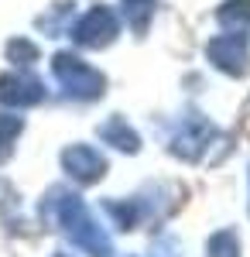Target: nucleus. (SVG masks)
Returning <instances> with one entry per match:
<instances>
[{
    "mask_svg": "<svg viewBox=\"0 0 250 257\" xmlns=\"http://www.w3.org/2000/svg\"><path fill=\"white\" fill-rule=\"evenodd\" d=\"M216 18H219V24H226V28H247L250 0H230V4H223Z\"/></svg>",
    "mask_w": 250,
    "mask_h": 257,
    "instance_id": "10",
    "label": "nucleus"
},
{
    "mask_svg": "<svg viewBox=\"0 0 250 257\" xmlns=\"http://www.w3.org/2000/svg\"><path fill=\"white\" fill-rule=\"evenodd\" d=\"M127 14H131V24L137 31H144L154 14V0H127Z\"/></svg>",
    "mask_w": 250,
    "mask_h": 257,
    "instance_id": "11",
    "label": "nucleus"
},
{
    "mask_svg": "<svg viewBox=\"0 0 250 257\" xmlns=\"http://www.w3.org/2000/svg\"><path fill=\"white\" fill-rule=\"evenodd\" d=\"M62 168L76 178L79 185H93V182H99L103 172H106V158L99 155L96 148H89V144H72V148H65V155H62Z\"/></svg>",
    "mask_w": 250,
    "mask_h": 257,
    "instance_id": "5",
    "label": "nucleus"
},
{
    "mask_svg": "<svg viewBox=\"0 0 250 257\" xmlns=\"http://www.w3.org/2000/svg\"><path fill=\"white\" fill-rule=\"evenodd\" d=\"M209 59L226 76H240L247 69V35H243V28H233L230 35L212 38L209 41Z\"/></svg>",
    "mask_w": 250,
    "mask_h": 257,
    "instance_id": "4",
    "label": "nucleus"
},
{
    "mask_svg": "<svg viewBox=\"0 0 250 257\" xmlns=\"http://www.w3.org/2000/svg\"><path fill=\"white\" fill-rule=\"evenodd\" d=\"M52 76H55V82L69 96H76V99H96L99 93L106 89L103 72H96L89 62L76 59V55H69V52H62V55L52 59Z\"/></svg>",
    "mask_w": 250,
    "mask_h": 257,
    "instance_id": "2",
    "label": "nucleus"
},
{
    "mask_svg": "<svg viewBox=\"0 0 250 257\" xmlns=\"http://www.w3.org/2000/svg\"><path fill=\"white\" fill-rule=\"evenodd\" d=\"M21 131H24V120L21 117H14V113H0V161L11 158L14 141L21 138Z\"/></svg>",
    "mask_w": 250,
    "mask_h": 257,
    "instance_id": "9",
    "label": "nucleus"
},
{
    "mask_svg": "<svg viewBox=\"0 0 250 257\" xmlns=\"http://www.w3.org/2000/svg\"><path fill=\"white\" fill-rule=\"evenodd\" d=\"M116 31H120V21H116L113 11L110 7H93L72 24V41L82 45V48H103L116 38Z\"/></svg>",
    "mask_w": 250,
    "mask_h": 257,
    "instance_id": "3",
    "label": "nucleus"
},
{
    "mask_svg": "<svg viewBox=\"0 0 250 257\" xmlns=\"http://www.w3.org/2000/svg\"><path fill=\"white\" fill-rule=\"evenodd\" d=\"M41 99H45V89H41V82L31 72H7V76H0V103H7V106H35Z\"/></svg>",
    "mask_w": 250,
    "mask_h": 257,
    "instance_id": "6",
    "label": "nucleus"
},
{
    "mask_svg": "<svg viewBox=\"0 0 250 257\" xmlns=\"http://www.w3.org/2000/svg\"><path fill=\"white\" fill-rule=\"evenodd\" d=\"M45 216L52 219L79 250H86L89 257H110V237L103 233V226L93 219V213L86 209V202L76 192L52 189L48 199H45Z\"/></svg>",
    "mask_w": 250,
    "mask_h": 257,
    "instance_id": "1",
    "label": "nucleus"
},
{
    "mask_svg": "<svg viewBox=\"0 0 250 257\" xmlns=\"http://www.w3.org/2000/svg\"><path fill=\"white\" fill-rule=\"evenodd\" d=\"M58 257H65V254H58Z\"/></svg>",
    "mask_w": 250,
    "mask_h": 257,
    "instance_id": "12",
    "label": "nucleus"
},
{
    "mask_svg": "<svg viewBox=\"0 0 250 257\" xmlns=\"http://www.w3.org/2000/svg\"><path fill=\"white\" fill-rule=\"evenodd\" d=\"M99 138L106 141V144H113V148H120V151H137L141 148V138L134 134V127L123 117H110L99 127Z\"/></svg>",
    "mask_w": 250,
    "mask_h": 257,
    "instance_id": "8",
    "label": "nucleus"
},
{
    "mask_svg": "<svg viewBox=\"0 0 250 257\" xmlns=\"http://www.w3.org/2000/svg\"><path fill=\"white\" fill-rule=\"evenodd\" d=\"M216 138V131H212L209 123L202 117H192V120H185V127L175 134V141H172V151L178 155V158H189V161H195L206 148H209V141Z\"/></svg>",
    "mask_w": 250,
    "mask_h": 257,
    "instance_id": "7",
    "label": "nucleus"
}]
</instances>
